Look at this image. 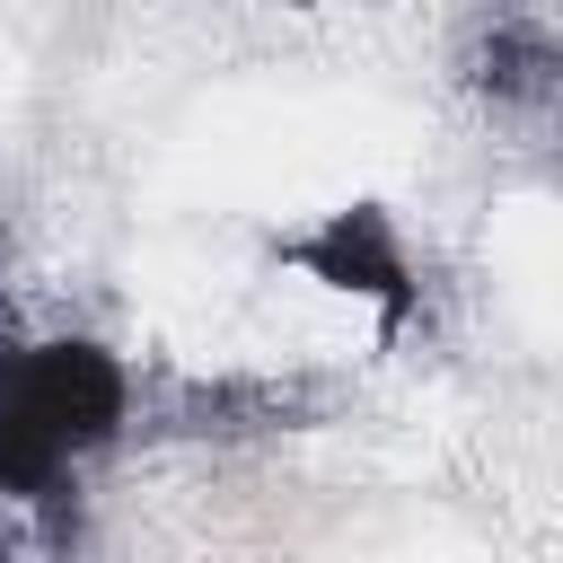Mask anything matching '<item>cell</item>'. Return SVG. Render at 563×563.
I'll list each match as a JSON object with an SVG mask.
<instances>
[{
	"instance_id": "6da1fadb",
	"label": "cell",
	"mask_w": 563,
	"mask_h": 563,
	"mask_svg": "<svg viewBox=\"0 0 563 563\" xmlns=\"http://www.w3.org/2000/svg\"><path fill=\"white\" fill-rule=\"evenodd\" d=\"M0 413L44 457H70V449H88L123 422V369L97 343H35L0 369Z\"/></svg>"
},
{
	"instance_id": "7a4b0ae2",
	"label": "cell",
	"mask_w": 563,
	"mask_h": 563,
	"mask_svg": "<svg viewBox=\"0 0 563 563\" xmlns=\"http://www.w3.org/2000/svg\"><path fill=\"white\" fill-rule=\"evenodd\" d=\"M308 264L334 273V282H361V290H378V299H405V264H396V246H387V229H378L369 211H343V220L308 246Z\"/></svg>"
}]
</instances>
